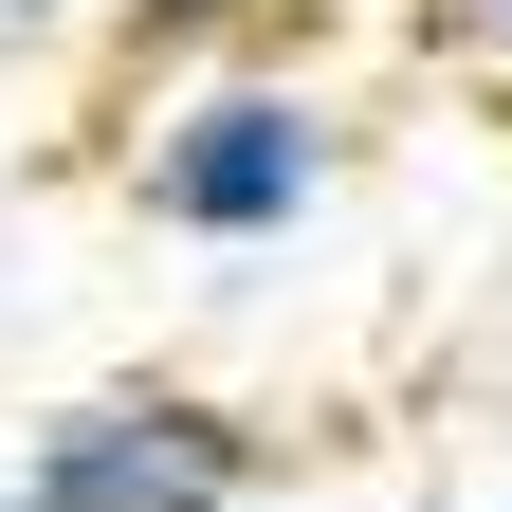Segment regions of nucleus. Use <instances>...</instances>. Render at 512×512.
<instances>
[{
	"mask_svg": "<svg viewBox=\"0 0 512 512\" xmlns=\"http://www.w3.org/2000/svg\"><path fill=\"white\" fill-rule=\"evenodd\" d=\"M330 183H348V110L293 55H220V74H165L128 110V220L183 256H275L330 220Z\"/></svg>",
	"mask_w": 512,
	"mask_h": 512,
	"instance_id": "obj_1",
	"label": "nucleus"
},
{
	"mask_svg": "<svg viewBox=\"0 0 512 512\" xmlns=\"http://www.w3.org/2000/svg\"><path fill=\"white\" fill-rule=\"evenodd\" d=\"M256 494H275V421L220 384H92L0 458V512H256Z\"/></svg>",
	"mask_w": 512,
	"mask_h": 512,
	"instance_id": "obj_2",
	"label": "nucleus"
},
{
	"mask_svg": "<svg viewBox=\"0 0 512 512\" xmlns=\"http://www.w3.org/2000/svg\"><path fill=\"white\" fill-rule=\"evenodd\" d=\"M128 74H220V55H275L293 37V0H110L92 19Z\"/></svg>",
	"mask_w": 512,
	"mask_h": 512,
	"instance_id": "obj_3",
	"label": "nucleus"
},
{
	"mask_svg": "<svg viewBox=\"0 0 512 512\" xmlns=\"http://www.w3.org/2000/svg\"><path fill=\"white\" fill-rule=\"evenodd\" d=\"M384 19H403V55L439 92H494L512 110V0H384Z\"/></svg>",
	"mask_w": 512,
	"mask_h": 512,
	"instance_id": "obj_4",
	"label": "nucleus"
},
{
	"mask_svg": "<svg viewBox=\"0 0 512 512\" xmlns=\"http://www.w3.org/2000/svg\"><path fill=\"white\" fill-rule=\"evenodd\" d=\"M92 19H110V0H0V74H19V55H74Z\"/></svg>",
	"mask_w": 512,
	"mask_h": 512,
	"instance_id": "obj_5",
	"label": "nucleus"
}]
</instances>
